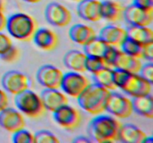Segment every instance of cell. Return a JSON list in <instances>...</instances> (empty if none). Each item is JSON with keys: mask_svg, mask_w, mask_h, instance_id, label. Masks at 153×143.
Returning <instances> with one entry per match:
<instances>
[{"mask_svg": "<svg viewBox=\"0 0 153 143\" xmlns=\"http://www.w3.org/2000/svg\"><path fill=\"white\" fill-rule=\"evenodd\" d=\"M120 126L121 123L115 117L99 114L89 122L87 131L92 142H112L117 140Z\"/></svg>", "mask_w": 153, "mask_h": 143, "instance_id": "cell-1", "label": "cell"}, {"mask_svg": "<svg viewBox=\"0 0 153 143\" xmlns=\"http://www.w3.org/2000/svg\"><path fill=\"white\" fill-rule=\"evenodd\" d=\"M109 92L110 90L97 83H90L77 98L78 104L90 114H101L105 111V107Z\"/></svg>", "mask_w": 153, "mask_h": 143, "instance_id": "cell-2", "label": "cell"}, {"mask_svg": "<svg viewBox=\"0 0 153 143\" xmlns=\"http://www.w3.org/2000/svg\"><path fill=\"white\" fill-rule=\"evenodd\" d=\"M5 28L16 40L22 42L31 41L37 31V23L31 15L25 13H16L7 18Z\"/></svg>", "mask_w": 153, "mask_h": 143, "instance_id": "cell-3", "label": "cell"}, {"mask_svg": "<svg viewBox=\"0 0 153 143\" xmlns=\"http://www.w3.org/2000/svg\"><path fill=\"white\" fill-rule=\"evenodd\" d=\"M14 104L22 114L31 119L41 117L46 111L40 95L29 88L15 95Z\"/></svg>", "mask_w": 153, "mask_h": 143, "instance_id": "cell-4", "label": "cell"}, {"mask_svg": "<svg viewBox=\"0 0 153 143\" xmlns=\"http://www.w3.org/2000/svg\"><path fill=\"white\" fill-rule=\"evenodd\" d=\"M105 110L118 119H126L133 113L131 99L117 92L110 91Z\"/></svg>", "mask_w": 153, "mask_h": 143, "instance_id": "cell-5", "label": "cell"}, {"mask_svg": "<svg viewBox=\"0 0 153 143\" xmlns=\"http://www.w3.org/2000/svg\"><path fill=\"white\" fill-rule=\"evenodd\" d=\"M90 83L82 73L71 71L64 74L60 88L67 95L77 98Z\"/></svg>", "mask_w": 153, "mask_h": 143, "instance_id": "cell-6", "label": "cell"}, {"mask_svg": "<svg viewBox=\"0 0 153 143\" xmlns=\"http://www.w3.org/2000/svg\"><path fill=\"white\" fill-rule=\"evenodd\" d=\"M53 119L61 128L67 130H73L79 128L82 120L80 112L68 104L54 111Z\"/></svg>", "mask_w": 153, "mask_h": 143, "instance_id": "cell-7", "label": "cell"}, {"mask_svg": "<svg viewBox=\"0 0 153 143\" xmlns=\"http://www.w3.org/2000/svg\"><path fill=\"white\" fill-rule=\"evenodd\" d=\"M3 89L12 95H16L30 86L28 75L17 70H10L4 73L1 79Z\"/></svg>", "mask_w": 153, "mask_h": 143, "instance_id": "cell-8", "label": "cell"}, {"mask_svg": "<svg viewBox=\"0 0 153 143\" xmlns=\"http://www.w3.org/2000/svg\"><path fill=\"white\" fill-rule=\"evenodd\" d=\"M45 18L52 25L58 28L67 26L72 21V13L64 4L50 2L45 9Z\"/></svg>", "mask_w": 153, "mask_h": 143, "instance_id": "cell-9", "label": "cell"}, {"mask_svg": "<svg viewBox=\"0 0 153 143\" xmlns=\"http://www.w3.org/2000/svg\"><path fill=\"white\" fill-rule=\"evenodd\" d=\"M64 73L52 64H46L38 69L36 73L37 82L47 89H60Z\"/></svg>", "mask_w": 153, "mask_h": 143, "instance_id": "cell-10", "label": "cell"}, {"mask_svg": "<svg viewBox=\"0 0 153 143\" xmlns=\"http://www.w3.org/2000/svg\"><path fill=\"white\" fill-rule=\"evenodd\" d=\"M152 83H149L138 73L130 72L120 89L131 97H137L150 94Z\"/></svg>", "mask_w": 153, "mask_h": 143, "instance_id": "cell-11", "label": "cell"}, {"mask_svg": "<svg viewBox=\"0 0 153 143\" xmlns=\"http://www.w3.org/2000/svg\"><path fill=\"white\" fill-rule=\"evenodd\" d=\"M23 115L18 110L5 107L0 111V127L10 133L25 128Z\"/></svg>", "mask_w": 153, "mask_h": 143, "instance_id": "cell-12", "label": "cell"}, {"mask_svg": "<svg viewBox=\"0 0 153 143\" xmlns=\"http://www.w3.org/2000/svg\"><path fill=\"white\" fill-rule=\"evenodd\" d=\"M123 19L129 25L149 26L153 21V10H148L131 4L125 7Z\"/></svg>", "mask_w": 153, "mask_h": 143, "instance_id": "cell-13", "label": "cell"}, {"mask_svg": "<svg viewBox=\"0 0 153 143\" xmlns=\"http://www.w3.org/2000/svg\"><path fill=\"white\" fill-rule=\"evenodd\" d=\"M77 13L88 22H96L102 19L101 1L99 0H82L77 6Z\"/></svg>", "mask_w": 153, "mask_h": 143, "instance_id": "cell-14", "label": "cell"}, {"mask_svg": "<svg viewBox=\"0 0 153 143\" xmlns=\"http://www.w3.org/2000/svg\"><path fill=\"white\" fill-rule=\"evenodd\" d=\"M40 95L46 110L52 113L61 106L68 104L67 95L59 89L45 88Z\"/></svg>", "mask_w": 153, "mask_h": 143, "instance_id": "cell-15", "label": "cell"}, {"mask_svg": "<svg viewBox=\"0 0 153 143\" xmlns=\"http://www.w3.org/2000/svg\"><path fill=\"white\" fill-rule=\"evenodd\" d=\"M32 40L39 49L46 52L56 49L59 42L56 33L47 28H37Z\"/></svg>", "mask_w": 153, "mask_h": 143, "instance_id": "cell-16", "label": "cell"}, {"mask_svg": "<svg viewBox=\"0 0 153 143\" xmlns=\"http://www.w3.org/2000/svg\"><path fill=\"white\" fill-rule=\"evenodd\" d=\"M99 37L109 46L119 48L127 37L126 30L118 25L110 24L102 28Z\"/></svg>", "mask_w": 153, "mask_h": 143, "instance_id": "cell-17", "label": "cell"}, {"mask_svg": "<svg viewBox=\"0 0 153 143\" xmlns=\"http://www.w3.org/2000/svg\"><path fill=\"white\" fill-rule=\"evenodd\" d=\"M146 134L140 128L131 123L122 125L118 133L117 140L124 143H141Z\"/></svg>", "mask_w": 153, "mask_h": 143, "instance_id": "cell-18", "label": "cell"}, {"mask_svg": "<svg viewBox=\"0 0 153 143\" xmlns=\"http://www.w3.org/2000/svg\"><path fill=\"white\" fill-rule=\"evenodd\" d=\"M125 7L120 2L114 0H105L101 1L102 19L110 22H119L123 18Z\"/></svg>", "mask_w": 153, "mask_h": 143, "instance_id": "cell-19", "label": "cell"}, {"mask_svg": "<svg viewBox=\"0 0 153 143\" xmlns=\"http://www.w3.org/2000/svg\"><path fill=\"white\" fill-rule=\"evenodd\" d=\"M70 38L75 43L84 46L97 36L96 31L92 27L85 24L78 23L73 25L69 31Z\"/></svg>", "mask_w": 153, "mask_h": 143, "instance_id": "cell-20", "label": "cell"}, {"mask_svg": "<svg viewBox=\"0 0 153 143\" xmlns=\"http://www.w3.org/2000/svg\"><path fill=\"white\" fill-rule=\"evenodd\" d=\"M87 55L84 52L79 50H70L65 54L63 58V62L65 66L70 71L85 72H86L85 63Z\"/></svg>", "mask_w": 153, "mask_h": 143, "instance_id": "cell-21", "label": "cell"}, {"mask_svg": "<svg viewBox=\"0 0 153 143\" xmlns=\"http://www.w3.org/2000/svg\"><path fill=\"white\" fill-rule=\"evenodd\" d=\"M133 112L147 119L153 118V98L152 94L133 97L131 99Z\"/></svg>", "mask_w": 153, "mask_h": 143, "instance_id": "cell-22", "label": "cell"}, {"mask_svg": "<svg viewBox=\"0 0 153 143\" xmlns=\"http://www.w3.org/2000/svg\"><path fill=\"white\" fill-rule=\"evenodd\" d=\"M142 65L140 59L126 55L120 50L113 69H120L131 73H138Z\"/></svg>", "mask_w": 153, "mask_h": 143, "instance_id": "cell-23", "label": "cell"}, {"mask_svg": "<svg viewBox=\"0 0 153 143\" xmlns=\"http://www.w3.org/2000/svg\"><path fill=\"white\" fill-rule=\"evenodd\" d=\"M127 37L137 42L141 45L153 42V31L149 26L129 25L126 28Z\"/></svg>", "mask_w": 153, "mask_h": 143, "instance_id": "cell-24", "label": "cell"}, {"mask_svg": "<svg viewBox=\"0 0 153 143\" xmlns=\"http://www.w3.org/2000/svg\"><path fill=\"white\" fill-rule=\"evenodd\" d=\"M109 46H110L102 40L99 36H96L88 43L84 45V52L88 57H98L103 58Z\"/></svg>", "mask_w": 153, "mask_h": 143, "instance_id": "cell-25", "label": "cell"}, {"mask_svg": "<svg viewBox=\"0 0 153 143\" xmlns=\"http://www.w3.org/2000/svg\"><path fill=\"white\" fill-rule=\"evenodd\" d=\"M94 83L106 88L108 90H114L117 89L113 79V68L104 67L99 71L92 74Z\"/></svg>", "mask_w": 153, "mask_h": 143, "instance_id": "cell-26", "label": "cell"}, {"mask_svg": "<svg viewBox=\"0 0 153 143\" xmlns=\"http://www.w3.org/2000/svg\"><path fill=\"white\" fill-rule=\"evenodd\" d=\"M120 48V50L126 55L139 58V59L142 58L143 45L140 44L128 37H126L123 40Z\"/></svg>", "mask_w": 153, "mask_h": 143, "instance_id": "cell-27", "label": "cell"}, {"mask_svg": "<svg viewBox=\"0 0 153 143\" xmlns=\"http://www.w3.org/2000/svg\"><path fill=\"white\" fill-rule=\"evenodd\" d=\"M104 67H109L106 64L105 61L102 57H87L85 68L86 71L89 72L91 74L99 71Z\"/></svg>", "mask_w": 153, "mask_h": 143, "instance_id": "cell-28", "label": "cell"}, {"mask_svg": "<svg viewBox=\"0 0 153 143\" xmlns=\"http://www.w3.org/2000/svg\"><path fill=\"white\" fill-rule=\"evenodd\" d=\"M34 136V142L36 143H58V137L48 130H40L37 131Z\"/></svg>", "mask_w": 153, "mask_h": 143, "instance_id": "cell-29", "label": "cell"}, {"mask_svg": "<svg viewBox=\"0 0 153 143\" xmlns=\"http://www.w3.org/2000/svg\"><path fill=\"white\" fill-rule=\"evenodd\" d=\"M12 141L14 143H34V136L29 130L22 128L13 133Z\"/></svg>", "mask_w": 153, "mask_h": 143, "instance_id": "cell-30", "label": "cell"}, {"mask_svg": "<svg viewBox=\"0 0 153 143\" xmlns=\"http://www.w3.org/2000/svg\"><path fill=\"white\" fill-rule=\"evenodd\" d=\"M120 51V49L119 48L112 46H109L105 55L103 57V59L105 60L108 66L113 68L114 64L115 61H116V59Z\"/></svg>", "mask_w": 153, "mask_h": 143, "instance_id": "cell-31", "label": "cell"}, {"mask_svg": "<svg viewBox=\"0 0 153 143\" xmlns=\"http://www.w3.org/2000/svg\"><path fill=\"white\" fill-rule=\"evenodd\" d=\"M19 55H20V52H19V49L13 45L7 52L0 55V58L4 62L13 63L19 59Z\"/></svg>", "mask_w": 153, "mask_h": 143, "instance_id": "cell-32", "label": "cell"}, {"mask_svg": "<svg viewBox=\"0 0 153 143\" xmlns=\"http://www.w3.org/2000/svg\"><path fill=\"white\" fill-rule=\"evenodd\" d=\"M138 74L142 77L149 81V83H153V63L148 62L147 63L142 65Z\"/></svg>", "mask_w": 153, "mask_h": 143, "instance_id": "cell-33", "label": "cell"}, {"mask_svg": "<svg viewBox=\"0 0 153 143\" xmlns=\"http://www.w3.org/2000/svg\"><path fill=\"white\" fill-rule=\"evenodd\" d=\"M13 46L11 40L7 34L0 31V55L7 52Z\"/></svg>", "mask_w": 153, "mask_h": 143, "instance_id": "cell-34", "label": "cell"}, {"mask_svg": "<svg viewBox=\"0 0 153 143\" xmlns=\"http://www.w3.org/2000/svg\"><path fill=\"white\" fill-rule=\"evenodd\" d=\"M142 58H144L149 62H152L153 60V42L143 46Z\"/></svg>", "mask_w": 153, "mask_h": 143, "instance_id": "cell-35", "label": "cell"}, {"mask_svg": "<svg viewBox=\"0 0 153 143\" xmlns=\"http://www.w3.org/2000/svg\"><path fill=\"white\" fill-rule=\"evenodd\" d=\"M132 4L144 10H153V0H133Z\"/></svg>", "mask_w": 153, "mask_h": 143, "instance_id": "cell-36", "label": "cell"}, {"mask_svg": "<svg viewBox=\"0 0 153 143\" xmlns=\"http://www.w3.org/2000/svg\"><path fill=\"white\" fill-rule=\"evenodd\" d=\"M8 105V97L4 89L0 88V111Z\"/></svg>", "mask_w": 153, "mask_h": 143, "instance_id": "cell-37", "label": "cell"}, {"mask_svg": "<svg viewBox=\"0 0 153 143\" xmlns=\"http://www.w3.org/2000/svg\"><path fill=\"white\" fill-rule=\"evenodd\" d=\"M7 17L3 12V9L0 8V31H2L6 27Z\"/></svg>", "mask_w": 153, "mask_h": 143, "instance_id": "cell-38", "label": "cell"}, {"mask_svg": "<svg viewBox=\"0 0 153 143\" xmlns=\"http://www.w3.org/2000/svg\"><path fill=\"white\" fill-rule=\"evenodd\" d=\"M73 142H77V143H88V142H92V140L90 139L89 136H77L76 138L74 139Z\"/></svg>", "mask_w": 153, "mask_h": 143, "instance_id": "cell-39", "label": "cell"}, {"mask_svg": "<svg viewBox=\"0 0 153 143\" xmlns=\"http://www.w3.org/2000/svg\"><path fill=\"white\" fill-rule=\"evenodd\" d=\"M153 142V139L152 136H147L145 138V139L143 140V143H152Z\"/></svg>", "mask_w": 153, "mask_h": 143, "instance_id": "cell-40", "label": "cell"}, {"mask_svg": "<svg viewBox=\"0 0 153 143\" xmlns=\"http://www.w3.org/2000/svg\"><path fill=\"white\" fill-rule=\"evenodd\" d=\"M22 1L27 3H30V4H37V3L40 2L42 0H22Z\"/></svg>", "mask_w": 153, "mask_h": 143, "instance_id": "cell-41", "label": "cell"}, {"mask_svg": "<svg viewBox=\"0 0 153 143\" xmlns=\"http://www.w3.org/2000/svg\"><path fill=\"white\" fill-rule=\"evenodd\" d=\"M72 1H77V2H79V1H82V0H72Z\"/></svg>", "mask_w": 153, "mask_h": 143, "instance_id": "cell-42", "label": "cell"}]
</instances>
